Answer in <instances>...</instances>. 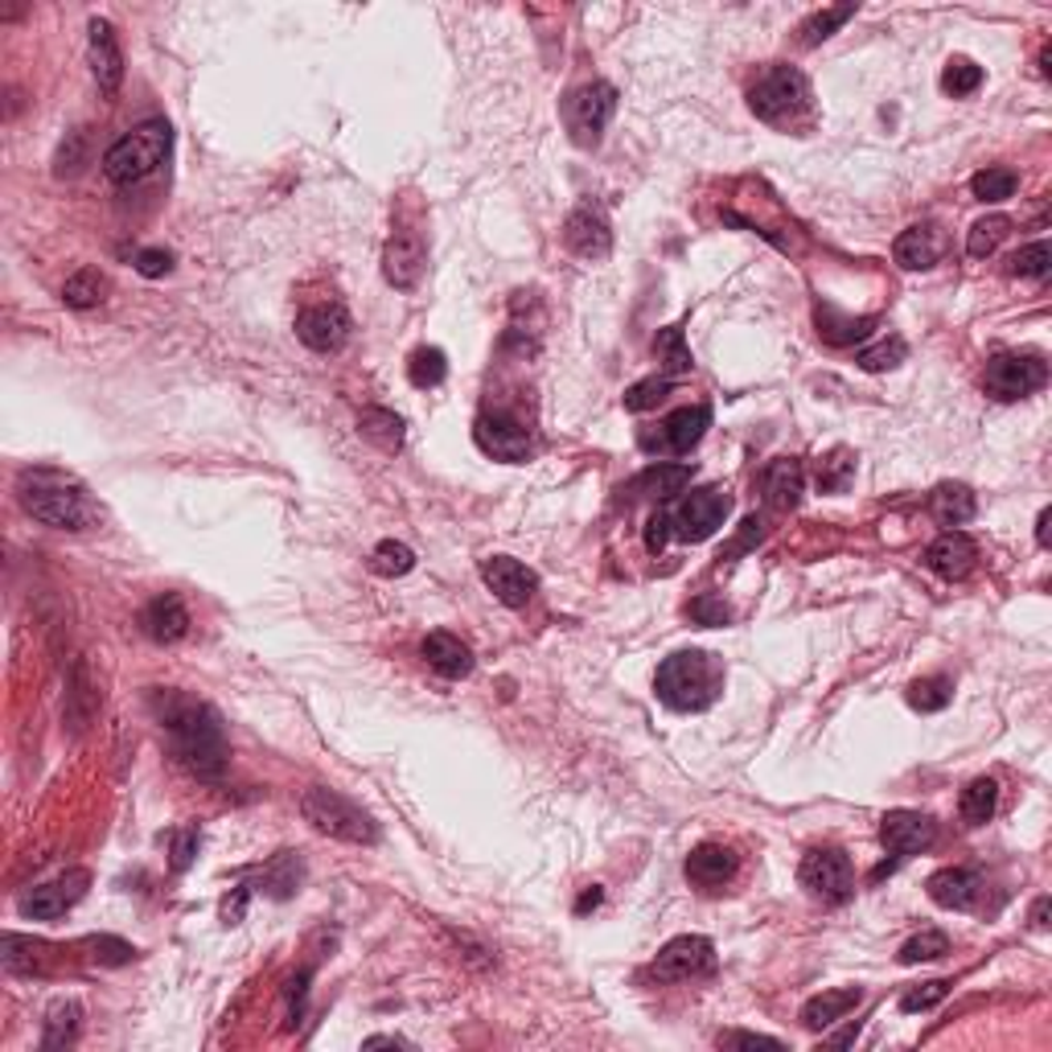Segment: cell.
Returning a JSON list of instances; mask_svg holds the SVG:
<instances>
[{"mask_svg": "<svg viewBox=\"0 0 1052 1052\" xmlns=\"http://www.w3.org/2000/svg\"><path fill=\"white\" fill-rule=\"evenodd\" d=\"M613 112H617V87L613 83H584L563 100V124L572 132V140L584 148L601 140Z\"/></svg>", "mask_w": 1052, "mask_h": 1052, "instance_id": "52a82bcc", "label": "cell"}, {"mask_svg": "<svg viewBox=\"0 0 1052 1052\" xmlns=\"http://www.w3.org/2000/svg\"><path fill=\"white\" fill-rule=\"evenodd\" d=\"M103 292H107V280H103L100 268H83L62 284V301L71 309H95L103 301Z\"/></svg>", "mask_w": 1052, "mask_h": 1052, "instance_id": "d590c367", "label": "cell"}, {"mask_svg": "<svg viewBox=\"0 0 1052 1052\" xmlns=\"http://www.w3.org/2000/svg\"><path fill=\"white\" fill-rule=\"evenodd\" d=\"M140 629H145L157 646H174L189 634V608L177 592H165L157 601H148V608L140 613Z\"/></svg>", "mask_w": 1052, "mask_h": 1052, "instance_id": "44dd1931", "label": "cell"}, {"mask_svg": "<svg viewBox=\"0 0 1052 1052\" xmlns=\"http://www.w3.org/2000/svg\"><path fill=\"white\" fill-rule=\"evenodd\" d=\"M91 876L83 872V867H74V872H66V876L50 879V884H38L25 900H21V913L25 917H33V921H59V917H66V908H74L79 900H83V893H87Z\"/></svg>", "mask_w": 1052, "mask_h": 1052, "instance_id": "5bb4252c", "label": "cell"}, {"mask_svg": "<svg viewBox=\"0 0 1052 1052\" xmlns=\"http://www.w3.org/2000/svg\"><path fill=\"white\" fill-rule=\"evenodd\" d=\"M851 17H855V4H835V9H819V13H810L806 25H802V45L826 42L839 25H847Z\"/></svg>", "mask_w": 1052, "mask_h": 1052, "instance_id": "ee69618b", "label": "cell"}, {"mask_svg": "<svg viewBox=\"0 0 1052 1052\" xmlns=\"http://www.w3.org/2000/svg\"><path fill=\"white\" fill-rule=\"evenodd\" d=\"M695 469L691 465H670V461H658L649 465L646 473H637L634 490L642 493H654V498H675V493H683L687 486H691Z\"/></svg>", "mask_w": 1052, "mask_h": 1052, "instance_id": "f546056e", "label": "cell"}, {"mask_svg": "<svg viewBox=\"0 0 1052 1052\" xmlns=\"http://www.w3.org/2000/svg\"><path fill=\"white\" fill-rule=\"evenodd\" d=\"M872 325L876 321L872 317H839L835 309H819V333L831 342V346H855V342H864V337H872Z\"/></svg>", "mask_w": 1052, "mask_h": 1052, "instance_id": "836d02e7", "label": "cell"}, {"mask_svg": "<svg viewBox=\"0 0 1052 1052\" xmlns=\"http://www.w3.org/2000/svg\"><path fill=\"white\" fill-rule=\"evenodd\" d=\"M1049 522H1052V510H1040V519H1037V543L1040 548H1049L1052 539H1049Z\"/></svg>", "mask_w": 1052, "mask_h": 1052, "instance_id": "6125c7cd", "label": "cell"}, {"mask_svg": "<svg viewBox=\"0 0 1052 1052\" xmlns=\"http://www.w3.org/2000/svg\"><path fill=\"white\" fill-rule=\"evenodd\" d=\"M481 580H486V589H490L506 608H527V601L539 592V576H534L527 563L514 560V555H490V560L481 563Z\"/></svg>", "mask_w": 1052, "mask_h": 1052, "instance_id": "e0dca14e", "label": "cell"}, {"mask_svg": "<svg viewBox=\"0 0 1052 1052\" xmlns=\"http://www.w3.org/2000/svg\"><path fill=\"white\" fill-rule=\"evenodd\" d=\"M994 806H999V785L991 778H975L958 798V814H962L966 826H982V822L994 819Z\"/></svg>", "mask_w": 1052, "mask_h": 1052, "instance_id": "1f68e13d", "label": "cell"}, {"mask_svg": "<svg viewBox=\"0 0 1052 1052\" xmlns=\"http://www.w3.org/2000/svg\"><path fill=\"white\" fill-rule=\"evenodd\" d=\"M601 896H605L601 888H589V893L576 900V913H589V908H596V905H601Z\"/></svg>", "mask_w": 1052, "mask_h": 1052, "instance_id": "e7e4bbea", "label": "cell"}, {"mask_svg": "<svg viewBox=\"0 0 1052 1052\" xmlns=\"http://www.w3.org/2000/svg\"><path fill=\"white\" fill-rule=\"evenodd\" d=\"M728 510H732V498L716 486H704V490L687 493L683 502L670 506L666 522H670V534H678L683 543H704L723 527Z\"/></svg>", "mask_w": 1052, "mask_h": 1052, "instance_id": "ba28073f", "label": "cell"}, {"mask_svg": "<svg viewBox=\"0 0 1052 1052\" xmlns=\"http://www.w3.org/2000/svg\"><path fill=\"white\" fill-rule=\"evenodd\" d=\"M982 383H987V395L994 399H1023L1049 383V366L1037 358V354H994L982 371Z\"/></svg>", "mask_w": 1052, "mask_h": 1052, "instance_id": "30bf717a", "label": "cell"}, {"mask_svg": "<svg viewBox=\"0 0 1052 1052\" xmlns=\"http://www.w3.org/2000/svg\"><path fill=\"white\" fill-rule=\"evenodd\" d=\"M707 428H711V407L695 404V407H678V412H670V416L658 424V433H642V448L646 452H675V457H683V452H691L699 440L707 436Z\"/></svg>", "mask_w": 1052, "mask_h": 1052, "instance_id": "7c38bea8", "label": "cell"}, {"mask_svg": "<svg viewBox=\"0 0 1052 1052\" xmlns=\"http://www.w3.org/2000/svg\"><path fill=\"white\" fill-rule=\"evenodd\" d=\"M1011 272H1015V275H1028V280H1044V275L1052 272V247L1044 243V239H1037V243L1020 247V256L1011 260Z\"/></svg>", "mask_w": 1052, "mask_h": 1052, "instance_id": "681fc988", "label": "cell"}, {"mask_svg": "<svg viewBox=\"0 0 1052 1052\" xmlns=\"http://www.w3.org/2000/svg\"><path fill=\"white\" fill-rule=\"evenodd\" d=\"M91 74H95V83H100L103 95H116L119 83H124V50H119V38L116 30H112V21H103V17H95L91 21Z\"/></svg>", "mask_w": 1052, "mask_h": 1052, "instance_id": "d6986e66", "label": "cell"}, {"mask_svg": "<svg viewBox=\"0 0 1052 1052\" xmlns=\"http://www.w3.org/2000/svg\"><path fill=\"white\" fill-rule=\"evenodd\" d=\"M666 539H670V522H666V514H654L646 527V548L649 551H663Z\"/></svg>", "mask_w": 1052, "mask_h": 1052, "instance_id": "680465c9", "label": "cell"}, {"mask_svg": "<svg viewBox=\"0 0 1052 1052\" xmlns=\"http://www.w3.org/2000/svg\"><path fill=\"white\" fill-rule=\"evenodd\" d=\"M716 970V946L699 934H683L670 937L658 958H654V975L663 982H691V979H707Z\"/></svg>", "mask_w": 1052, "mask_h": 1052, "instance_id": "8fae6325", "label": "cell"}, {"mask_svg": "<svg viewBox=\"0 0 1052 1052\" xmlns=\"http://www.w3.org/2000/svg\"><path fill=\"white\" fill-rule=\"evenodd\" d=\"M654 691L675 711H699V707L716 699V663L707 658L704 649L670 654L658 666V675H654Z\"/></svg>", "mask_w": 1052, "mask_h": 1052, "instance_id": "5b68a950", "label": "cell"}, {"mask_svg": "<svg viewBox=\"0 0 1052 1052\" xmlns=\"http://www.w3.org/2000/svg\"><path fill=\"white\" fill-rule=\"evenodd\" d=\"M675 387L670 383V375H654V378H642V383H634V387L625 390V407L629 412H649V407H658L666 399V390Z\"/></svg>", "mask_w": 1052, "mask_h": 1052, "instance_id": "f907efd6", "label": "cell"}, {"mask_svg": "<svg viewBox=\"0 0 1052 1052\" xmlns=\"http://www.w3.org/2000/svg\"><path fill=\"white\" fill-rule=\"evenodd\" d=\"M87 946L95 950L91 958H95V962H103V966H124V962H132V958H136V950H132L128 941H124V937H112V934L91 937Z\"/></svg>", "mask_w": 1052, "mask_h": 1052, "instance_id": "f5cc1de1", "label": "cell"}, {"mask_svg": "<svg viewBox=\"0 0 1052 1052\" xmlns=\"http://www.w3.org/2000/svg\"><path fill=\"white\" fill-rule=\"evenodd\" d=\"M91 716H95V695H91L87 666L79 663L71 675V695H66V720H71L74 732H83L91 723Z\"/></svg>", "mask_w": 1052, "mask_h": 1052, "instance_id": "74e56055", "label": "cell"}, {"mask_svg": "<svg viewBox=\"0 0 1052 1052\" xmlns=\"http://www.w3.org/2000/svg\"><path fill=\"white\" fill-rule=\"evenodd\" d=\"M17 498L30 519L54 531H87L95 522V502L87 486L59 469H25L17 477Z\"/></svg>", "mask_w": 1052, "mask_h": 1052, "instance_id": "7a4b0ae2", "label": "cell"}, {"mask_svg": "<svg viewBox=\"0 0 1052 1052\" xmlns=\"http://www.w3.org/2000/svg\"><path fill=\"white\" fill-rule=\"evenodd\" d=\"M982 87V66H975L970 59H950V66L941 71V91L954 100H966Z\"/></svg>", "mask_w": 1052, "mask_h": 1052, "instance_id": "bcb514c9", "label": "cell"}, {"mask_svg": "<svg viewBox=\"0 0 1052 1052\" xmlns=\"http://www.w3.org/2000/svg\"><path fill=\"white\" fill-rule=\"evenodd\" d=\"M1032 925H1037V929L1049 925V896H1040L1037 905H1032Z\"/></svg>", "mask_w": 1052, "mask_h": 1052, "instance_id": "be15d7a7", "label": "cell"}, {"mask_svg": "<svg viewBox=\"0 0 1052 1052\" xmlns=\"http://www.w3.org/2000/svg\"><path fill=\"white\" fill-rule=\"evenodd\" d=\"M946 954H950V937L941 934V929H921V934H913L905 946H900V962L917 966V962L946 958Z\"/></svg>", "mask_w": 1052, "mask_h": 1052, "instance_id": "b9f144b4", "label": "cell"}, {"mask_svg": "<svg viewBox=\"0 0 1052 1052\" xmlns=\"http://www.w3.org/2000/svg\"><path fill=\"white\" fill-rule=\"evenodd\" d=\"M350 313L342 309V304H313V309H304L301 317H296V337H301L309 350H317V354H337V350L350 342Z\"/></svg>", "mask_w": 1052, "mask_h": 1052, "instance_id": "9a60e30c", "label": "cell"}, {"mask_svg": "<svg viewBox=\"0 0 1052 1052\" xmlns=\"http://www.w3.org/2000/svg\"><path fill=\"white\" fill-rule=\"evenodd\" d=\"M937 839V826L921 810H888L879 819V843L893 855H917Z\"/></svg>", "mask_w": 1052, "mask_h": 1052, "instance_id": "ac0fdd59", "label": "cell"}, {"mask_svg": "<svg viewBox=\"0 0 1052 1052\" xmlns=\"http://www.w3.org/2000/svg\"><path fill=\"white\" fill-rule=\"evenodd\" d=\"M301 814L304 822L321 831L330 839H342V843H358V847H375L378 843V822L358 806L342 798L337 790H325V785H313V790L301 793Z\"/></svg>", "mask_w": 1052, "mask_h": 1052, "instance_id": "277c9868", "label": "cell"}, {"mask_svg": "<svg viewBox=\"0 0 1052 1052\" xmlns=\"http://www.w3.org/2000/svg\"><path fill=\"white\" fill-rule=\"evenodd\" d=\"M419 649H424V658H428V666H433L436 675H445V678L473 675V649L465 646L461 637H452V634H428Z\"/></svg>", "mask_w": 1052, "mask_h": 1052, "instance_id": "484cf974", "label": "cell"}, {"mask_svg": "<svg viewBox=\"0 0 1052 1052\" xmlns=\"http://www.w3.org/2000/svg\"><path fill=\"white\" fill-rule=\"evenodd\" d=\"M764 502L773 510H793L802 502V465L793 457H781L764 469Z\"/></svg>", "mask_w": 1052, "mask_h": 1052, "instance_id": "83f0119b", "label": "cell"}, {"mask_svg": "<svg viewBox=\"0 0 1052 1052\" xmlns=\"http://www.w3.org/2000/svg\"><path fill=\"white\" fill-rule=\"evenodd\" d=\"M860 1003H864V987H835V991H822V994H814V999L802 1003V1023H806L810 1032H822V1028H831V1023L847 1020Z\"/></svg>", "mask_w": 1052, "mask_h": 1052, "instance_id": "d4e9b609", "label": "cell"}, {"mask_svg": "<svg viewBox=\"0 0 1052 1052\" xmlns=\"http://www.w3.org/2000/svg\"><path fill=\"white\" fill-rule=\"evenodd\" d=\"M473 440L477 448L486 452V457H493V461H506V465H522L531 461V433L522 428L519 419L510 416H481L473 424Z\"/></svg>", "mask_w": 1052, "mask_h": 1052, "instance_id": "4fadbf2b", "label": "cell"}, {"mask_svg": "<svg viewBox=\"0 0 1052 1052\" xmlns=\"http://www.w3.org/2000/svg\"><path fill=\"white\" fill-rule=\"evenodd\" d=\"M802 876V888H806L814 900L822 905H843L855 888V872H851V860L839 847H814L806 851V860L798 867Z\"/></svg>", "mask_w": 1052, "mask_h": 1052, "instance_id": "9c48e42d", "label": "cell"}, {"mask_svg": "<svg viewBox=\"0 0 1052 1052\" xmlns=\"http://www.w3.org/2000/svg\"><path fill=\"white\" fill-rule=\"evenodd\" d=\"M1015 186H1020V177L1011 174V169H979V174L970 177V194H975L979 202H1008L1011 194H1015Z\"/></svg>", "mask_w": 1052, "mask_h": 1052, "instance_id": "60d3db41", "label": "cell"}, {"mask_svg": "<svg viewBox=\"0 0 1052 1052\" xmlns=\"http://www.w3.org/2000/svg\"><path fill=\"white\" fill-rule=\"evenodd\" d=\"M198 847H202V835L189 826V831H174V847H169V864H174V872H189V864L198 860Z\"/></svg>", "mask_w": 1052, "mask_h": 1052, "instance_id": "db71d44e", "label": "cell"}, {"mask_svg": "<svg viewBox=\"0 0 1052 1052\" xmlns=\"http://www.w3.org/2000/svg\"><path fill=\"white\" fill-rule=\"evenodd\" d=\"M79 1020H83V1008H79L74 999H62V1003H54V1008H50V1015H45L42 1049L54 1052V1049H66V1044H74V1040H79Z\"/></svg>", "mask_w": 1052, "mask_h": 1052, "instance_id": "d6a6232c", "label": "cell"}, {"mask_svg": "<svg viewBox=\"0 0 1052 1052\" xmlns=\"http://www.w3.org/2000/svg\"><path fill=\"white\" fill-rule=\"evenodd\" d=\"M132 263H136V272H140V275L157 280V275H165L169 268H174V256H169L165 247H145V251H136V256H132Z\"/></svg>", "mask_w": 1052, "mask_h": 1052, "instance_id": "11a10c76", "label": "cell"}, {"mask_svg": "<svg viewBox=\"0 0 1052 1052\" xmlns=\"http://www.w3.org/2000/svg\"><path fill=\"white\" fill-rule=\"evenodd\" d=\"M929 510H934V519L941 522V527H962V522L975 519V493L966 490V486H954V481H946V486H937L934 498H929Z\"/></svg>", "mask_w": 1052, "mask_h": 1052, "instance_id": "f1b7e54d", "label": "cell"}, {"mask_svg": "<svg viewBox=\"0 0 1052 1052\" xmlns=\"http://www.w3.org/2000/svg\"><path fill=\"white\" fill-rule=\"evenodd\" d=\"M946 994H950V982H946V979L921 982V987H913V991L900 994V1011H905V1015H917V1011H929V1008H937V1003H941Z\"/></svg>", "mask_w": 1052, "mask_h": 1052, "instance_id": "816d5d0a", "label": "cell"}, {"mask_svg": "<svg viewBox=\"0 0 1052 1052\" xmlns=\"http://www.w3.org/2000/svg\"><path fill=\"white\" fill-rule=\"evenodd\" d=\"M358 428L366 440H375L383 452H399L404 448V419L387 412V407H366L358 416Z\"/></svg>", "mask_w": 1052, "mask_h": 1052, "instance_id": "4dcf8cb0", "label": "cell"}, {"mask_svg": "<svg viewBox=\"0 0 1052 1052\" xmlns=\"http://www.w3.org/2000/svg\"><path fill=\"white\" fill-rule=\"evenodd\" d=\"M416 567V551L407 548V543H395V539H383L375 551H371V572L383 580H395V576H407Z\"/></svg>", "mask_w": 1052, "mask_h": 1052, "instance_id": "8d00e7d4", "label": "cell"}, {"mask_svg": "<svg viewBox=\"0 0 1052 1052\" xmlns=\"http://www.w3.org/2000/svg\"><path fill=\"white\" fill-rule=\"evenodd\" d=\"M362 1049H412V1040H404V1037H366V1040H362Z\"/></svg>", "mask_w": 1052, "mask_h": 1052, "instance_id": "94428289", "label": "cell"}, {"mask_svg": "<svg viewBox=\"0 0 1052 1052\" xmlns=\"http://www.w3.org/2000/svg\"><path fill=\"white\" fill-rule=\"evenodd\" d=\"M1008 231H1011V218H1003V215L979 218V222L970 227V235H966V251H970L975 260H987L994 247L1008 239Z\"/></svg>", "mask_w": 1052, "mask_h": 1052, "instance_id": "ab89813d", "label": "cell"}, {"mask_svg": "<svg viewBox=\"0 0 1052 1052\" xmlns=\"http://www.w3.org/2000/svg\"><path fill=\"white\" fill-rule=\"evenodd\" d=\"M174 148V128L165 119H148L124 132L116 145L103 153V174L112 186H136L148 174H157Z\"/></svg>", "mask_w": 1052, "mask_h": 1052, "instance_id": "3957f363", "label": "cell"}, {"mask_svg": "<svg viewBox=\"0 0 1052 1052\" xmlns=\"http://www.w3.org/2000/svg\"><path fill=\"white\" fill-rule=\"evenodd\" d=\"M563 243L567 251H576L580 260H605L613 251V231H608V218L601 206L580 202L567 222H563Z\"/></svg>", "mask_w": 1052, "mask_h": 1052, "instance_id": "2e32d148", "label": "cell"}, {"mask_svg": "<svg viewBox=\"0 0 1052 1052\" xmlns=\"http://www.w3.org/2000/svg\"><path fill=\"white\" fill-rule=\"evenodd\" d=\"M383 275H387L390 289H416L419 275H424V239L416 231H395L387 239L383 251Z\"/></svg>", "mask_w": 1052, "mask_h": 1052, "instance_id": "ffe728a7", "label": "cell"}, {"mask_svg": "<svg viewBox=\"0 0 1052 1052\" xmlns=\"http://www.w3.org/2000/svg\"><path fill=\"white\" fill-rule=\"evenodd\" d=\"M296 884H301V864H296V855H292V851L275 855L272 864H268V872H263V888H268L272 896H292L296 893Z\"/></svg>", "mask_w": 1052, "mask_h": 1052, "instance_id": "c3c4849f", "label": "cell"}, {"mask_svg": "<svg viewBox=\"0 0 1052 1052\" xmlns=\"http://www.w3.org/2000/svg\"><path fill=\"white\" fill-rule=\"evenodd\" d=\"M720 1049H785L778 1037H761V1032H723Z\"/></svg>", "mask_w": 1052, "mask_h": 1052, "instance_id": "9f6ffc18", "label": "cell"}, {"mask_svg": "<svg viewBox=\"0 0 1052 1052\" xmlns=\"http://www.w3.org/2000/svg\"><path fill=\"white\" fill-rule=\"evenodd\" d=\"M950 699H954V687H950V678H941V675L917 678V683L908 687V707H913V711H941V707H950Z\"/></svg>", "mask_w": 1052, "mask_h": 1052, "instance_id": "7bdbcfd3", "label": "cell"}, {"mask_svg": "<svg viewBox=\"0 0 1052 1052\" xmlns=\"http://www.w3.org/2000/svg\"><path fill=\"white\" fill-rule=\"evenodd\" d=\"M975 539L962 531H946L941 539H934L929 548H925V567L934 572V576L941 580H962L970 567H975Z\"/></svg>", "mask_w": 1052, "mask_h": 1052, "instance_id": "7402d4cb", "label": "cell"}, {"mask_svg": "<svg viewBox=\"0 0 1052 1052\" xmlns=\"http://www.w3.org/2000/svg\"><path fill=\"white\" fill-rule=\"evenodd\" d=\"M1040 71L1052 74V50H1049V45H1044V54H1040Z\"/></svg>", "mask_w": 1052, "mask_h": 1052, "instance_id": "03108f58", "label": "cell"}, {"mask_svg": "<svg viewBox=\"0 0 1052 1052\" xmlns=\"http://www.w3.org/2000/svg\"><path fill=\"white\" fill-rule=\"evenodd\" d=\"M153 711H157L160 728L174 740V757L186 764L198 781H218L227 769V736H222V720L210 704L186 699L177 691H157L153 695Z\"/></svg>", "mask_w": 1052, "mask_h": 1052, "instance_id": "6da1fadb", "label": "cell"}, {"mask_svg": "<svg viewBox=\"0 0 1052 1052\" xmlns=\"http://www.w3.org/2000/svg\"><path fill=\"white\" fill-rule=\"evenodd\" d=\"M893 256H896V263H900L905 272L934 268L937 256H941V235H937L934 227H908V231L896 235Z\"/></svg>", "mask_w": 1052, "mask_h": 1052, "instance_id": "4316f807", "label": "cell"}, {"mask_svg": "<svg viewBox=\"0 0 1052 1052\" xmlns=\"http://www.w3.org/2000/svg\"><path fill=\"white\" fill-rule=\"evenodd\" d=\"M445 375H448V358H445V350H436V346H419L412 358H407V378H412V387H419V390H433V387H440L445 383Z\"/></svg>", "mask_w": 1052, "mask_h": 1052, "instance_id": "e575fe53", "label": "cell"}, {"mask_svg": "<svg viewBox=\"0 0 1052 1052\" xmlns=\"http://www.w3.org/2000/svg\"><path fill=\"white\" fill-rule=\"evenodd\" d=\"M691 617L699 621V625H728V608H723V601H716V596H699V601H691Z\"/></svg>", "mask_w": 1052, "mask_h": 1052, "instance_id": "6f0895ef", "label": "cell"}, {"mask_svg": "<svg viewBox=\"0 0 1052 1052\" xmlns=\"http://www.w3.org/2000/svg\"><path fill=\"white\" fill-rule=\"evenodd\" d=\"M851 477H855V452L851 448H835V452H826L819 461L814 481H819L822 493H843Z\"/></svg>", "mask_w": 1052, "mask_h": 1052, "instance_id": "f35d334b", "label": "cell"}, {"mask_svg": "<svg viewBox=\"0 0 1052 1052\" xmlns=\"http://www.w3.org/2000/svg\"><path fill=\"white\" fill-rule=\"evenodd\" d=\"M908 354L905 337H884V342H876V346H867L855 354V362L864 366V371H872V375H879V371H893V366H900Z\"/></svg>", "mask_w": 1052, "mask_h": 1052, "instance_id": "7dc6e473", "label": "cell"}, {"mask_svg": "<svg viewBox=\"0 0 1052 1052\" xmlns=\"http://www.w3.org/2000/svg\"><path fill=\"white\" fill-rule=\"evenodd\" d=\"M749 107L764 124L790 128L798 124V116H810V79L798 66H773L752 83Z\"/></svg>", "mask_w": 1052, "mask_h": 1052, "instance_id": "8992f818", "label": "cell"}, {"mask_svg": "<svg viewBox=\"0 0 1052 1052\" xmlns=\"http://www.w3.org/2000/svg\"><path fill=\"white\" fill-rule=\"evenodd\" d=\"M929 900L941 908H975V900H979V888L982 879L979 872H970V867H941V872H934L929 876Z\"/></svg>", "mask_w": 1052, "mask_h": 1052, "instance_id": "cb8c5ba5", "label": "cell"}, {"mask_svg": "<svg viewBox=\"0 0 1052 1052\" xmlns=\"http://www.w3.org/2000/svg\"><path fill=\"white\" fill-rule=\"evenodd\" d=\"M654 354H658V362H666L670 375H683V371H691L695 366L691 350H687V342H683V330H678V325H670V330H663L658 337H654Z\"/></svg>", "mask_w": 1052, "mask_h": 1052, "instance_id": "f6af8a7d", "label": "cell"}, {"mask_svg": "<svg viewBox=\"0 0 1052 1052\" xmlns=\"http://www.w3.org/2000/svg\"><path fill=\"white\" fill-rule=\"evenodd\" d=\"M732 876H736V855L732 847H723V843H699V847L687 855V879H691L695 888H704V893H720Z\"/></svg>", "mask_w": 1052, "mask_h": 1052, "instance_id": "603a6c76", "label": "cell"}, {"mask_svg": "<svg viewBox=\"0 0 1052 1052\" xmlns=\"http://www.w3.org/2000/svg\"><path fill=\"white\" fill-rule=\"evenodd\" d=\"M304 987H309V970H304V975H296V979L289 982V999H292V1023H301V1011H304Z\"/></svg>", "mask_w": 1052, "mask_h": 1052, "instance_id": "91938a15", "label": "cell"}]
</instances>
